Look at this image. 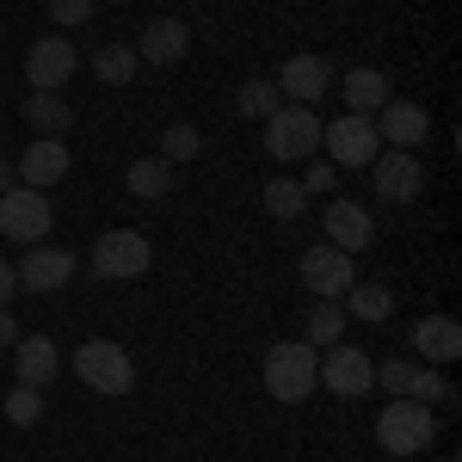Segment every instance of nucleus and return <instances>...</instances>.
<instances>
[{"instance_id":"1","label":"nucleus","mask_w":462,"mask_h":462,"mask_svg":"<svg viewBox=\"0 0 462 462\" xmlns=\"http://www.w3.org/2000/svg\"><path fill=\"white\" fill-rule=\"evenodd\" d=\"M265 389H272V401H284V407L309 401V394L320 389V352L309 339L272 346V352H265Z\"/></svg>"},{"instance_id":"2","label":"nucleus","mask_w":462,"mask_h":462,"mask_svg":"<svg viewBox=\"0 0 462 462\" xmlns=\"http://www.w3.org/2000/svg\"><path fill=\"white\" fill-rule=\"evenodd\" d=\"M431 438H438V420H431L426 401H413V394H394L389 407H383V420H376V444L389 457H420V450H431Z\"/></svg>"},{"instance_id":"3","label":"nucleus","mask_w":462,"mask_h":462,"mask_svg":"<svg viewBox=\"0 0 462 462\" xmlns=\"http://www.w3.org/2000/svg\"><path fill=\"white\" fill-rule=\"evenodd\" d=\"M74 376L93 394H130L136 389V364H130V352H124L117 339H87V346L74 352Z\"/></svg>"},{"instance_id":"4","label":"nucleus","mask_w":462,"mask_h":462,"mask_svg":"<svg viewBox=\"0 0 462 462\" xmlns=\"http://www.w3.org/2000/svg\"><path fill=\"white\" fill-rule=\"evenodd\" d=\"M148 265H154V247L136 228H111V235L93 241V278H106V284H130V278H143Z\"/></svg>"},{"instance_id":"5","label":"nucleus","mask_w":462,"mask_h":462,"mask_svg":"<svg viewBox=\"0 0 462 462\" xmlns=\"http://www.w3.org/2000/svg\"><path fill=\"white\" fill-rule=\"evenodd\" d=\"M320 148V117L309 106H278L265 117V154L284 167V161H309Z\"/></svg>"},{"instance_id":"6","label":"nucleus","mask_w":462,"mask_h":462,"mask_svg":"<svg viewBox=\"0 0 462 462\" xmlns=\"http://www.w3.org/2000/svg\"><path fill=\"white\" fill-rule=\"evenodd\" d=\"M50 228H56V210H50V198H43V191H32V185L0 191V235H6V241L37 247Z\"/></svg>"},{"instance_id":"7","label":"nucleus","mask_w":462,"mask_h":462,"mask_svg":"<svg viewBox=\"0 0 462 462\" xmlns=\"http://www.w3.org/2000/svg\"><path fill=\"white\" fill-rule=\"evenodd\" d=\"M376 389L389 394H413V401H426V407H438V401H450V383L438 376V364H413V357H383L376 364Z\"/></svg>"},{"instance_id":"8","label":"nucleus","mask_w":462,"mask_h":462,"mask_svg":"<svg viewBox=\"0 0 462 462\" xmlns=\"http://www.w3.org/2000/svg\"><path fill=\"white\" fill-rule=\"evenodd\" d=\"M320 143H327V161H333V167H370L383 136H376V124H370V117L346 111V117H333V124L320 130Z\"/></svg>"},{"instance_id":"9","label":"nucleus","mask_w":462,"mask_h":462,"mask_svg":"<svg viewBox=\"0 0 462 462\" xmlns=\"http://www.w3.org/2000/svg\"><path fill=\"white\" fill-rule=\"evenodd\" d=\"M74 69H80V50H74L69 37H37L32 56H25V80H32V93H62Z\"/></svg>"},{"instance_id":"10","label":"nucleus","mask_w":462,"mask_h":462,"mask_svg":"<svg viewBox=\"0 0 462 462\" xmlns=\"http://www.w3.org/2000/svg\"><path fill=\"white\" fill-rule=\"evenodd\" d=\"M13 278H19V290H32V296H50V290H62L74 278V253L69 247H25V259L13 265Z\"/></svg>"},{"instance_id":"11","label":"nucleus","mask_w":462,"mask_h":462,"mask_svg":"<svg viewBox=\"0 0 462 462\" xmlns=\"http://www.w3.org/2000/svg\"><path fill=\"white\" fill-rule=\"evenodd\" d=\"M278 93H284L290 106H309L315 111L327 93H333V62L327 56H290L284 74H278Z\"/></svg>"},{"instance_id":"12","label":"nucleus","mask_w":462,"mask_h":462,"mask_svg":"<svg viewBox=\"0 0 462 462\" xmlns=\"http://www.w3.org/2000/svg\"><path fill=\"white\" fill-rule=\"evenodd\" d=\"M320 383H327L333 394H346V401H357V394H370V389H376V364L357 352V346H327Z\"/></svg>"},{"instance_id":"13","label":"nucleus","mask_w":462,"mask_h":462,"mask_svg":"<svg viewBox=\"0 0 462 462\" xmlns=\"http://www.w3.org/2000/svg\"><path fill=\"white\" fill-rule=\"evenodd\" d=\"M302 284H309V296H346V290L357 284V272H352V253H339V247H309L302 253Z\"/></svg>"},{"instance_id":"14","label":"nucleus","mask_w":462,"mask_h":462,"mask_svg":"<svg viewBox=\"0 0 462 462\" xmlns=\"http://www.w3.org/2000/svg\"><path fill=\"white\" fill-rule=\"evenodd\" d=\"M327 247H339V253L376 247V222H370V210L352 204V198H333V204H327Z\"/></svg>"},{"instance_id":"15","label":"nucleus","mask_w":462,"mask_h":462,"mask_svg":"<svg viewBox=\"0 0 462 462\" xmlns=\"http://www.w3.org/2000/svg\"><path fill=\"white\" fill-rule=\"evenodd\" d=\"M370 167H376V198H383V204H413V198H420V185H426L420 161H413V154H401V148L376 154Z\"/></svg>"},{"instance_id":"16","label":"nucleus","mask_w":462,"mask_h":462,"mask_svg":"<svg viewBox=\"0 0 462 462\" xmlns=\"http://www.w3.org/2000/svg\"><path fill=\"white\" fill-rule=\"evenodd\" d=\"M370 124H376V136H383V143H394L401 154H413V148L431 136L426 106H407V99H389V106H383V117H370Z\"/></svg>"},{"instance_id":"17","label":"nucleus","mask_w":462,"mask_h":462,"mask_svg":"<svg viewBox=\"0 0 462 462\" xmlns=\"http://www.w3.org/2000/svg\"><path fill=\"white\" fill-rule=\"evenodd\" d=\"M62 173H69V143H62V136H37V143L19 154V185H32V191L56 185Z\"/></svg>"},{"instance_id":"18","label":"nucleus","mask_w":462,"mask_h":462,"mask_svg":"<svg viewBox=\"0 0 462 462\" xmlns=\"http://www.w3.org/2000/svg\"><path fill=\"white\" fill-rule=\"evenodd\" d=\"M413 352H420V364H450V357H462V327L450 315H420L413 320Z\"/></svg>"},{"instance_id":"19","label":"nucleus","mask_w":462,"mask_h":462,"mask_svg":"<svg viewBox=\"0 0 462 462\" xmlns=\"http://www.w3.org/2000/svg\"><path fill=\"white\" fill-rule=\"evenodd\" d=\"M13 364H19V383L43 389V383H56V370H62V352H56V339L32 333V339H13Z\"/></svg>"},{"instance_id":"20","label":"nucleus","mask_w":462,"mask_h":462,"mask_svg":"<svg viewBox=\"0 0 462 462\" xmlns=\"http://www.w3.org/2000/svg\"><path fill=\"white\" fill-rule=\"evenodd\" d=\"M333 93H346V111L370 117V111L389 106V74L383 69H352L346 80H333Z\"/></svg>"},{"instance_id":"21","label":"nucleus","mask_w":462,"mask_h":462,"mask_svg":"<svg viewBox=\"0 0 462 462\" xmlns=\"http://www.w3.org/2000/svg\"><path fill=\"white\" fill-rule=\"evenodd\" d=\"M185 50H191V32H185L179 19H154V25L143 32V43H136L143 62H179Z\"/></svg>"},{"instance_id":"22","label":"nucleus","mask_w":462,"mask_h":462,"mask_svg":"<svg viewBox=\"0 0 462 462\" xmlns=\"http://www.w3.org/2000/svg\"><path fill=\"white\" fill-rule=\"evenodd\" d=\"M346 302L339 296H315V309H309V320H302V333H309V346L315 352H327V346H339V333H346Z\"/></svg>"},{"instance_id":"23","label":"nucleus","mask_w":462,"mask_h":462,"mask_svg":"<svg viewBox=\"0 0 462 462\" xmlns=\"http://www.w3.org/2000/svg\"><path fill=\"white\" fill-rule=\"evenodd\" d=\"M124 185H130V198H143V204H154V198H167V191H173V167H167L161 154H148V161H130V173H124Z\"/></svg>"},{"instance_id":"24","label":"nucleus","mask_w":462,"mask_h":462,"mask_svg":"<svg viewBox=\"0 0 462 462\" xmlns=\"http://www.w3.org/2000/svg\"><path fill=\"white\" fill-rule=\"evenodd\" d=\"M25 124H32L37 136H62L74 124V106L62 93H32V99H25Z\"/></svg>"},{"instance_id":"25","label":"nucleus","mask_w":462,"mask_h":462,"mask_svg":"<svg viewBox=\"0 0 462 462\" xmlns=\"http://www.w3.org/2000/svg\"><path fill=\"white\" fill-rule=\"evenodd\" d=\"M143 69V56H136V43H106L99 56H93V74L106 80V87H130Z\"/></svg>"},{"instance_id":"26","label":"nucleus","mask_w":462,"mask_h":462,"mask_svg":"<svg viewBox=\"0 0 462 462\" xmlns=\"http://www.w3.org/2000/svg\"><path fill=\"white\" fill-rule=\"evenodd\" d=\"M259 204H265V216H278V222H296V216L309 210V191H302V179H272L259 191Z\"/></svg>"},{"instance_id":"27","label":"nucleus","mask_w":462,"mask_h":462,"mask_svg":"<svg viewBox=\"0 0 462 462\" xmlns=\"http://www.w3.org/2000/svg\"><path fill=\"white\" fill-rule=\"evenodd\" d=\"M339 302H346V315H357V320H370V327H376V320H389L394 315V296L383 284H352L346 290V296H339Z\"/></svg>"},{"instance_id":"28","label":"nucleus","mask_w":462,"mask_h":462,"mask_svg":"<svg viewBox=\"0 0 462 462\" xmlns=\"http://www.w3.org/2000/svg\"><path fill=\"white\" fill-rule=\"evenodd\" d=\"M0 413H6L13 426H25V431H32L37 420H43V389H32V383H13V389L0 394Z\"/></svg>"},{"instance_id":"29","label":"nucleus","mask_w":462,"mask_h":462,"mask_svg":"<svg viewBox=\"0 0 462 462\" xmlns=\"http://www.w3.org/2000/svg\"><path fill=\"white\" fill-rule=\"evenodd\" d=\"M278 106H284L278 80H247V87L235 93V111H241V117H259V124H265V117H272Z\"/></svg>"},{"instance_id":"30","label":"nucleus","mask_w":462,"mask_h":462,"mask_svg":"<svg viewBox=\"0 0 462 462\" xmlns=\"http://www.w3.org/2000/svg\"><path fill=\"white\" fill-rule=\"evenodd\" d=\"M198 148H204V136H198V124H173V130L161 136V161H167V167H179V161H191Z\"/></svg>"},{"instance_id":"31","label":"nucleus","mask_w":462,"mask_h":462,"mask_svg":"<svg viewBox=\"0 0 462 462\" xmlns=\"http://www.w3.org/2000/svg\"><path fill=\"white\" fill-rule=\"evenodd\" d=\"M93 6H99V0H50V19H56V25H87Z\"/></svg>"},{"instance_id":"32","label":"nucleus","mask_w":462,"mask_h":462,"mask_svg":"<svg viewBox=\"0 0 462 462\" xmlns=\"http://www.w3.org/2000/svg\"><path fill=\"white\" fill-rule=\"evenodd\" d=\"M333 185H339V167H333V161H315L309 179H302V191H309V198H327Z\"/></svg>"},{"instance_id":"33","label":"nucleus","mask_w":462,"mask_h":462,"mask_svg":"<svg viewBox=\"0 0 462 462\" xmlns=\"http://www.w3.org/2000/svg\"><path fill=\"white\" fill-rule=\"evenodd\" d=\"M13 339H19V320H13V309H0V352H13Z\"/></svg>"},{"instance_id":"34","label":"nucleus","mask_w":462,"mask_h":462,"mask_svg":"<svg viewBox=\"0 0 462 462\" xmlns=\"http://www.w3.org/2000/svg\"><path fill=\"white\" fill-rule=\"evenodd\" d=\"M13 296H19V278H13V265H6V259H0V309H6V302H13Z\"/></svg>"},{"instance_id":"35","label":"nucleus","mask_w":462,"mask_h":462,"mask_svg":"<svg viewBox=\"0 0 462 462\" xmlns=\"http://www.w3.org/2000/svg\"><path fill=\"white\" fill-rule=\"evenodd\" d=\"M13 185H19V167H13V161H0V191H13Z\"/></svg>"},{"instance_id":"36","label":"nucleus","mask_w":462,"mask_h":462,"mask_svg":"<svg viewBox=\"0 0 462 462\" xmlns=\"http://www.w3.org/2000/svg\"><path fill=\"white\" fill-rule=\"evenodd\" d=\"M111 6H130V0H111Z\"/></svg>"}]
</instances>
